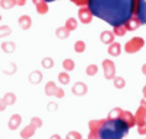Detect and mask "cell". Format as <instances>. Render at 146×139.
Segmentation results:
<instances>
[{
    "label": "cell",
    "mask_w": 146,
    "mask_h": 139,
    "mask_svg": "<svg viewBox=\"0 0 146 139\" xmlns=\"http://www.w3.org/2000/svg\"><path fill=\"white\" fill-rule=\"evenodd\" d=\"M135 0H89L88 7L92 15L108 25H124L133 15Z\"/></svg>",
    "instance_id": "1"
},
{
    "label": "cell",
    "mask_w": 146,
    "mask_h": 139,
    "mask_svg": "<svg viewBox=\"0 0 146 139\" xmlns=\"http://www.w3.org/2000/svg\"><path fill=\"white\" fill-rule=\"evenodd\" d=\"M129 133V126L121 120L105 119L102 128L100 130V139H123Z\"/></svg>",
    "instance_id": "2"
},
{
    "label": "cell",
    "mask_w": 146,
    "mask_h": 139,
    "mask_svg": "<svg viewBox=\"0 0 146 139\" xmlns=\"http://www.w3.org/2000/svg\"><path fill=\"white\" fill-rule=\"evenodd\" d=\"M145 45V40L142 37H133L131 40H129L126 44H124V51L129 53V54H133V53H137L140 48H143Z\"/></svg>",
    "instance_id": "3"
},
{
    "label": "cell",
    "mask_w": 146,
    "mask_h": 139,
    "mask_svg": "<svg viewBox=\"0 0 146 139\" xmlns=\"http://www.w3.org/2000/svg\"><path fill=\"white\" fill-rule=\"evenodd\" d=\"M133 15H136L142 23H146V0H135Z\"/></svg>",
    "instance_id": "4"
},
{
    "label": "cell",
    "mask_w": 146,
    "mask_h": 139,
    "mask_svg": "<svg viewBox=\"0 0 146 139\" xmlns=\"http://www.w3.org/2000/svg\"><path fill=\"white\" fill-rule=\"evenodd\" d=\"M102 69H104V78L108 81H113L115 78V65L113 60H102Z\"/></svg>",
    "instance_id": "5"
},
{
    "label": "cell",
    "mask_w": 146,
    "mask_h": 139,
    "mask_svg": "<svg viewBox=\"0 0 146 139\" xmlns=\"http://www.w3.org/2000/svg\"><path fill=\"white\" fill-rule=\"evenodd\" d=\"M135 119H136V126H142V124L146 123V98L140 100V104L137 107Z\"/></svg>",
    "instance_id": "6"
},
{
    "label": "cell",
    "mask_w": 146,
    "mask_h": 139,
    "mask_svg": "<svg viewBox=\"0 0 146 139\" xmlns=\"http://www.w3.org/2000/svg\"><path fill=\"white\" fill-rule=\"evenodd\" d=\"M118 120H121L124 124H127V126H129V129H130V128H133V126H136L135 114H131V111H127V110H121Z\"/></svg>",
    "instance_id": "7"
},
{
    "label": "cell",
    "mask_w": 146,
    "mask_h": 139,
    "mask_svg": "<svg viewBox=\"0 0 146 139\" xmlns=\"http://www.w3.org/2000/svg\"><path fill=\"white\" fill-rule=\"evenodd\" d=\"M78 16H79V21H80L82 23H91V22H92V18H94L92 12H91V9H89L88 6L79 7Z\"/></svg>",
    "instance_id": "8"
},
{
    "label": "cell",
    "mask_w": 146,
    "mask_h": 139,
    "mask_svg": "<svg viewBox=\"0 0 146 139\" xmlns=\"http://www.w3.org/2000/svg\"><path fill=\"white\" fill-rule=\"evenodd\" d=\"M140 25H142L140 19H139L136 15H131V18L124 23V27H126L127 31H137V29L140 28Z\"/></svg>",
    "instance_id": "9"
},
{
    "label": "cell",
    "mask_w": 146,
    "mask_h": 139,
    "mask_svg": "<svg viewBox=\"0 0 146 139\" xmlns=\"http://www.w3.org/2000/svg\"><path fill=\"white\" fill-rule=\"evenodd\" d=\"M72 94H75L78 97H82V95H86L88 94V85L83 84V82H76L72 88Z\"/></svg>",
    "instance_id": "10"
},
{
    "label": "cell",
    "mask_w": 146,
    "mask_h": 139,
    "mask_svg": "<svg viewBox=\"0 0 146 139\" xmlns=\"http://www.w3.org/2000/svg\"><path fill=\"white\" fill-rule=\"evenodd\" d=\"M107 50H108V54L111 57H118L121 54V51H123V47H121L120 43H111Z\"/></svg>",
    "instance_id": "11"
},
{
    "label": "cell",
    "mask_w": 146,
    "mask_h": 139,
    "mask_svg": "<svg viewBox=\"0 0 146 139\" xmlns=\"http://www.w3.org/2000/svg\"><path fill=\"white\" fill-rule=\"evenodd\" d=\"M21 123H22L21 114H12L10 119H9V123H7V128H9L10 130H16L19 126H21Z\"/></svg>",
    "instance_id": "12"
},
{
    "label": "cell",
    "mask_w": 146,
    "mask_h": 139,
    "mask_svg": "<svg viewBox=\"0 0 146 139\" xmlns=\"http://www.w3.org/2000/svg\"><path fill=\"white\" fill-rule=\"evenodd\" d=\"M35 132H36V128L29 123L28 126H25V128L21 130V138H22V139H31V138L35 135Z\"/></svg>",
    "instance_id": "13"
},
{
    "label": "cell",
    "mask_w": 146,
    "mask_h": 139,
    "mask_svg": "<svg viewBox=\"0 0 146 139\" xmlns=\"http://www.w3.org/2000/svg\"><path fill=\"white\" fill-rule=\"evenodd\" d=\"M32 3H34L36 12H38L40 15H45L48 12V3L44 2V0H32Z\"/></svg>",
    "instance_id": "14"
},
{
    "label": "cell",
    "mask_w": 146,
    "mask_h": 139,
    "mask_svg": "<svg viewBox=\"0 0 146 139\" xmlns=\"http://www.w3.org/2000/svg\"><path fill=\"white\" fill-rule=\"evenodd\" d=\"M114 38H115V35H114L113 31H102L101 35H100L101 43L102 44H108V45L111 44V43H114Z\"/></svg>",
    "instance_id": "15"
},
{
    "label": "cell",
    "mask_w": 146,
    "mask_h": 139,
    "mask_svg": "<svg viewBox=\"0 0 146 139\" xmlns=\"http://www.w3.org/2000/svg\"><path fill=\"white\" fill-rule=\"evenodd\" d=\"M18 25L22 28V29H29L31 25H32V19L29 15H22L19 19H18Z\"/></svg>",
    "instance_id": "16"
},
{
    "label": "cell",
    "mask_w": 146,
    "mask_h": 139,
    "mask_svg": "<svg viewBox=\"0 0 146 139\" xmlns=\"http://www.w3.org/2000/svg\"><path fill=\"white\" fill-rule=\"evenodd\" d=\"M57 91H58V86L54 84V82H48V84H45V88H44V92H45V95H48V97H56L57 95Z\"/></svg>",
    "instance_id": "17"
},
{
    "label": "cell",
    "mask_w": 146,
    "mask_h": 139,
    "mask_svg": "<svg viewBox=\"0 0 146 139\" xmlns=\"http://www.w3.org/2000/svg\"><path fill=\"white\" fill-rule=\"evenodd\" d=\"M104 122H105V119H94V120H91V122L88 123L89 130L100 132V130H101V128H102V124H104Z\"/></svg>",
    "instance_id": "18"
},
{
    "label": "cell",
    "mask_w": 146,
    "mask_h": 139,
    "mask_svg": "<svg viewBox=\"0 0 146 139\" xmlns=\"http://www.w3.org/2000/svg\"><path fill=\"white\" fill-rule=\"evenodd\" d=\"M28 79H29V84L36 85V84H40V82L42 81V73H41L40 70H34V72H31V73H29Z\"/></svg>",
    "instance_id": "19"
},
{
    "label": "cell",
    "mask_w": 146,
    "mask_h": 139,
    "mask_svg": "<svg viewBox=\"0 0 146 139\" xmlns=\"http://www.w3.org/2000/svg\"><path fill=\"white\" fill-rule=\"evenodd\" d=\"M69 35H70V31L66 27H60V28L56 29V37H57V38H60V40H66Z\"/></svg>",
    "instance_id": "20"
},
{
    "label": "cell",
    "mask_w": 146,
    "mask_h": 139,
    "mask_svg": "<svg viewBox=\"0 0 146 139\" xmlns=\"http://www.w3.org/2000/svg\"><path fill=\"white\" fill-rule=\"evenodd\" d=\"M15 48H16V44H15L13 41H5V43L2 44V50H3L5 53H7V54L13 53Z\"/></svg>",
    "instance_id": "21"
},
{
    "label": "cell",
    "mask_w": 146,
    "mask_h": 139,
    "mask_svg": "<svg viewBox=\"0 0 146 139\" xmlns=\"http://www.w3.org/2000/svg\"><path fill=\"white\" fill-rule=\"evenodd\" d=\"M64 27L72 32V31H75L78 28V19L76 18H67L66 19V23H64Z\"/></svg>",
    "instance_id": "22"
},
{
    "label": "cell",
    "mask_w": 146,
    "mask_h": 139,
    "mask_svg": "<svg viewBox=\"0 0 146 139\" xmlns=\"http://www.w3.org/2000/svg\"><path fill=\"white\" fill-rule=\"evenodd\" d=\"M113 32H114L115 37H124L127 29H126L124 25H117V27H113Z\"/></svg>",
    "instance_id": "23"
},
{
    "label": "cell",
    "mask_w": 146,
    "mask_h": 139,
    "mask_svg": "<svg viewBox=\"0 0 146 139\" xmlns=\"http://www.w3.org/2000/svg\"><path fill=\"white\" fill-rule=\"evenodd\" d=\"M58 82L62 84V85H67V84H70V76H69V73L64 70V72H60L58 73Z\"/></svg>",
    "instance_id": "24"
},
{
    "label": "cell",
    "mask_w": 146,
    "mask_h": 139,
    "mask_svg": "<svg viewBox=\"0 0 146 139\" xmlns=\"http://www.w3.org/2000/svg\"><path fill=\"white\" fill-rule=\"evenodd\" d=\"M3 100H5V103L7 106H13L16 103V95L13 92H7L6 95H3Z\"/></svg>",
    "instance_id": "25"
},
{
    "label": "cell",
    "mask_w": 146,
    "mask_h": 139,
    "mask_svg": "<svg viewBox=\"0 0 146 139\" xmlns=\"http://www.w3.org/2000/svg\"><path fill=\"white\" fill-rule=\"evenodd\" d=\"M75 67H76V65H75V61H73L72 59H66V60H63V69H64L66 72H72Z\"/></svg>",
    "instance_id": "26"
},
{
    "label": "cell",
    "mask_w": 146,
    "mask_h": 139,
    "mask_svg": "<svg viewBox=\"0 0 146 139\" xmlns=\"http://www.w3.org/2000/svg\"><path fill=\"white\" fill-rule=\"evenodd\" d=\"M120 113H121V108H120V107H114L111 111L108 113V117H107V119H110V120H117V119L120 117Z\"/></svg>",
    "instance_id": "27"
},
{
    "label": "cell",
    "mask_w": 146,
    "mask_h": 139,
    "mask_svg": "<svg viewBox=\"0 0 146 139\" xmlns=\"http://www.w3.org/2000/svg\"><path fill=\"white\" fill-rule=\"evenodd\" d=\"M113 81H114V86L117 88V90H123V88L126 86V79L121 78V76H115Z\"/></svg>",
    "instance_id": "28"
},
{
    "label": "cell",
    "mask_w": 146,
    "mask_h": 139,
    "mask_svg": "<svg viewBox=\"0 0 146 139\" xmlns=\"http://www.w3.org/2000/svg\"><path fill=\"white\" fill-rule=\"evenodd\" d=\"M13 6H16V0H0V7L3 9H12Z\"/></svg>",
    "instance_id": "29"
},
{
    "label": "cell",
    "mask_w": 146,
    "mask_h": 139,
    "mask_svg": "<svg viewBox=\"0 0 146 139\" xmlns=\"http://www.w3.org/2000/svg\"><path fill=\"white\" fill-rule=\"evenodd\" d=\"M85 73H86L88 76H95V75L98 73V65H95V63L89 65V66L86 67V70H85Z\"/></svg>",
    "instance_id": "30"
},
{
    "label": "cell",
    "mask_w": 146,
    "mask_h": 139,
    "mask_svg": "<svg viewBox=\"0 0 146 139\" xmlns=\"http://www.w3.org/2000/svg\"><path fill=\"white\" fill-rule=\"evenodd\" d=\"M41 65L44 69H51V67H54V60L51 57H44L41 60Z\"/></svg>",
    "instance_id": "31"
},
{
    "label": "cell",
    "mask_w": 146,
    "mask_h": 139,
    "mask_svg": "<svg viewBox=\"0 0 146 139\" xmlns=\"http://www.w3.org/2000/svg\"><path fill=\"white\" fill-rule=\"evenodd\" d=\"M75 51L76 53H83L85 50H86V44H85V41H82V40H79V41H76L75 43Z\"/></svg>",
    "instance_id": "32"
},
{
    "label": "cell",
    "mask_w": 146,
    "mask_h": 139,
    "mask_svg": "<svg viewBox=\"0 0 146 139\" xmlns=\"http://www.w3.org/2000/svg\"><path fill=\"white\" fill-rule=\"evenodd\" d=\"M10 32H12V29L7 27V25H2V27H0V38H2V37L10 35Z\"/></svg>",
    "instance_id": "33"
},
{
    "label": "cell",
    "mask_w": 146,
    "mask_h": 139,
    "mask_svg": "<svg viewBox=\"0 0 146 139\" xmlns=\"http://www.w3.org/2000/svg\"><path fill=\"white\" fill-rule=\"evenodd\" d=\"M66 139H82V135L79 132H76V130H72V132H69L66 135Z\"/></svg>",
    "instance_id": "34"
},
{
    "label": "cell",
    "mask_w": 146,
    "mask_h": 139,
    "mask_svg": "<svg viewBox=\"0 0 146 139\" xmlns=\"http://www.w3.org/2000/svg\"><path fill=\"white\" fill-rule=\"evenodd\" d=\"M31 124L35 126V128L38 129V128H41V126H42V119H40V117H32V119H31Z\"/></svg>",
    "instance_id": "35"
},
{
    "label": "cell",
    "mask_w": 146,
    "mask_h": 139,
    "mask_svg": "<svg viewBox=\"0 0 146 139\" xmlns=\"http://www.w3.org/2000/svg\"><path fill=\"white\" fill-rule=\"evenodd\" d=\"M16 69H18V67H16L15 63H9V67L5 70V73H6V75H13V73L16 72Z\"/></svg>",
    "instance_id": "36"
},
{
    "label": "cell",
    "mask_w": 146,
    "mask_h": 139,
    "mask_svg": "<svg viewBox=\"0 0 146 139\" xmlns=\"http://www.w3.org/2000/svg\"><path fill=\"white\" fill-rule=\"evenodd\" d=\"M70 2H72L73 5L79 6V7H82V6H88V5H89V0H70Z\"/></svg>",
    "instance_id": "37"
},
{
    "label": "cell",
    "mask_w": 146,
    "mask_h": 139,
    "mask_svg": "<svg viewBox=\"0 0 146 139\" xmlns=\"http://www.w3.org/2000/svg\"><path fill=\"white\" fill-rule=\"evenodd\" d=\"M88 139H100V132L89 130V133H88Z\"/></svg>",
    "instance_id": "38"
},
{
    "label": "cell",
    "mask_w": 146,
    "mask_h": 139,
    "mask_svg": "<svg viewBox=\"0 0 146 139\" xmlns=\"http://www.w3.org/2000/svg\"><path fill=\"white\" fill-rule=\"evenodd\" d=\"M137 132H139V135H142V136L146 135V123L142 124V126H137Z\"/></svg>",
    "instance_id": "39"
},
{
    "label": "cell",
    "mask_w": 146,
    "mask_h": 139,
    "mask_svg": "<svg viewBox=\"0 0 146 139\" xmlns=\"http://www.w3.org/2000/svg\"><path fill=\"white\" fill-rule=\"evenodd\" d=\"M6 108H7V104L5 103L3 98H0V111H5Z\"/></svg>",
    "instance_id": "40"
},
{
    "label": "cell",
    "mask_w": 146,
    "mask_h": 139,
    "mask_svg": "<svg viewBox=\"0 0 146 139\" xmlns=\"http://www.w3.org/2000/svg\"><path fill=\"white\" fill-rule=\"evenodd\" d=\"M47 107H48V111H56L57 110V104L56 103H50Z\"/></svg>",
    "instance_id": "41"
},
{
    "label": "cell",
    "mask_w": 146,
    "mask_h": 139,
    "mask_svg": "<svg viewBox=\"0 0 146 139\" xmlns=\"http://www.w3.org/2000/svg\"><path fill=\"white\" fill-rule=\"evenodd\" d=\"M25 3H27V0H16L18 6H25Z\"/></svg>",
    "instance_id": "42"
},
{
    "label": "cell",
    "mask_w": 146,
    "mask_h": 139,
    "mask_svg": "<svg viewBox=\"0 0 146 139\" xmlns=\"http://www.w3.org/2000/svg\"><path fill=\"white\" fill-rule=\"evenodd\" d=\"M50 139H62V136L57 135V133H54V135H51V136H50Z\"/></svg>",
    "instance_id": "43"
},
{
    "label": "cell",
    "mask_w": 146,
    "mask_h": 139,
    "mask_svg": "<svg viewBox=\"0 0 146 139\" xmlns=\"http://www.w3.org/2000/svg\"><path fill=\"white\" fill-rule=\"evenodd\" d=\"M142 73H143L145 76H146V63H145V65L142 66Z\"/></svg>",
    "instance_id": "44"
},
{
    "label": "cell",
    "mask_w": 146,
    "mask_h": 139,
    "mask_svg": "<svg viewBox=\"0 0 146 139\" xmlns=\"http://www.w3.org/2000/svg\"><path fill=\"white\" fill-rule=\"evenodd\" d=\"M142 92H143V98H146V85L143 86V90H142Z\"/></svg>",
    "instance_id": "45"
},
{
    "label": "cell",
    "mask_w": 146,
    "mask_h": 139,
    "mask_svg": "<svg viewBox=\"0 0 146 139\" xmlns=\"http://www.w3.org/2000/svg\"><path fill=\"white\" fill-rule=\"evenodd\" d=\"M44 2H47V3H48V2H50V3H51V2H54V0H44Z\"/></svg>",
    "instance_id": "46"
},
{
    "label": "cell",
    "mask_w": 146,
    "mask_h": 139,
    "mask_svg": "<svg viewBox=\"0 0 146 139\" xmlns=\"http://www.w3.org/2000/svg\"><path fill=\"white\" fill-rule=\"evenodd\" d=\"M0 21H2V16H0Z\"/></svg>",
    "instance_id": "47"
}]
</instances>
